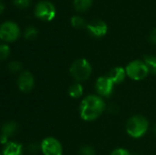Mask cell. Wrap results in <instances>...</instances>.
<instances>
[{
    "instance_id": "7402d4cb",
    "label": "cell",
    "mask_w": 156,
    "mask_h": 155,
    "mask_svg": "<svg viewBox=\"0 0 156 155\" xmlns=\"http://www.w3.org/2000/svg\"><path fill=\"white\" fill-rule=\"evenodd\" d=\"M80 155H95V151L90 146H83L80 151Z\"/></svg>"
},
{
    "instance_id": "e0dca14e",
    "label": "cell",
    "mask_w": 156,
    "mask_h": 155,
    "mask_svg": "<svg viewBox=\"0 0 156 155\" xmlns=\"http://www.w3.org/2000/svg\"><path fill=\"white\" fill-rule=\"evenodd\" d=\"M70 24L75 28H82L85 26V20L79 16H74L70 18Z\"/></svg>"
},
{
    "instance_id": "44dd1931",
    "label": "cell",
    "mask_w": 156,
    "mask_h": 155,
    "mask_svg": "<svg viewBox=\"0 0 156 155\" xmlns=\"http://www.w3.org/2000/svg\"><path fill=\"white\" fill-rule=\"evenodd\" d=\"M13 2L16 6L24 9V8H27L29 6L31 1L30 0H13Z\"/></svg>"
},
{
    "instance_id": "d4e9b609",
    "label": "cell",
    "mask_w": 156,
    "mask_h": 155,
    "mask_svg": "<svg viewBox=\"0 0 156 155\" xmlns=\"http://www.w3.org/2000/svg\"><path fill=\"white\" fill-rule=\"evenodd\" d=\"M37 145H35V144H32V145H30V146L28 147V151H29L30 153H36V152L37 151Z\"/></svg>"
},
{
    "instance_id": "7c38bea8",
    "label": "cell",
    "mask_w": 156,
    "mask_h": 155,
    "mask_svg": "<svg viewBox=\"0 0 156 155\" xmlns=\"http://www.w3.org/2000/svg\"><path fill=\"white\" fill-rule=\"evenodd\" d=\"M2 155H23L22 145L16 142H9L5 145Z\"/></svg>"
},
{
    "instance_id": "6da1fadb",
    "label": "cell",
    "mask_w": 156,
    "mask_h": 155,
    "mask_svg": "<svg viewBox=\"0 0 156 155\" xmlns=\"http://www.w3.org/2000/svg\"><path fill=\"white\" fill-rule=\"evenodd\" d=\"M105 103L102 98L96 95H88L80 104V117L86 122L97 120L104 111Z\"/></svg>"
},
{
    "instance_id": "603a6c76",
    "label": "cell",
    "mask_w": 156,
    "mask_h": 155,
    "mask_svg": "<svg viewBox=\"0 0 156 155\" xmlns=\"http://www.w3.org/2000/svg\"><path fill=\"white\" fill-rule=\"evenodd\" d=\"M111 155H132L127 150L125 149H122V148H119V149H116L114 150L112 154Z\"/></svg>"
},
{
    "instance_id": "2e32d148",
    "label": "cell",
    "mask_w": 156,
    "mask_h": 155,
    "mask_svg": "<svg viewBox=\"0 0 156 155\" xmlns=\"http://www.w3.org/2000/svg\"><path fill=\"white\" fill-rule=\"evenodd\" d=\"M144 63L148 67V69L151 73L156 74V57L155 56H145Z\"/></svg>"
},
{
    "instance_id": "277c9868",
    "label": "cell",
    "mask_w": 156,
    "mask_h": 155,
    "mask_svg": "<svg viewBox=\"0 0 156 155\" xmlns=\"http://www.w3.org/2000/svg\"><path fill=\"white\" fill-rule=\"evenodd\" d=\"M126 74L129 78L133 80H142L145 79L150 73L148 67L142 60H133L130 62L126 69Z\"/></svg>"
},
{
    "instance_id": "d6986e66",
    "label": "cell",
    "mask_w": 156,
    "mask_h": 155,
    "mask_svg": "<svg viewBox=\"0 0 156 155\" xmlns=\"http://www.w3.org/2000/svg\"><path fill=\"white\" fill-rule=\"evenodd\" d=\"M8 69L10 72L12 73H17L19 72L21 69H22V64L18 61H11L9 64H8Z\"/></svg>"
},
{
    "instance_id": "5bb4252c",
    "label": "cell",
    "mask_w": 156,
    "mask_h": 155,
    "mask_svg": "<svg viewBox=\"0 0 156 155\" xmlns=\"http://www.w3.org/2000/svg\"><path fill=\"white\" fill-rule=\"evenodd\" d=\"M83 94V87L80 83H75L69 88V95L73 99H78Z\"/></svg>"
},
{
    "instance_id": "484cf974",
    "label": "cell",
    "mask_w": 156,
    "mask_h": 155,
    "mask_svg": "<svg viewBox=\"0 0 156 155\" xmlns=\"http://www.w3.org/2000/svg\"><path fill=\"white\" fill-rule=\"evenodd\" d=\"M0 7H1V9H0V13L2 14V13L4 12V4H3V3H1V4H0Z\"/></svg>"
},
{
    "instance_id": "ba28073f",
    "label": "cell",
    "mask_w": 156,
    "mask_h": 155,
    "mask_svg": "<svg viewBox=\"0 0 156 155\" xmlns=\"http://www.w3.org/2000/svg\"><path fill=\"white\" fill-rule=\"evenodd\" d=\"M17 86L22 92H30L35 86V79L32 73L29 71H23L20 73L17 79Z\"/></svg>"
},
{
    "instance_id": "7a4b0ae2",
    "label": "cell",
    "mask_w": 156,
    "mask_h": 155,
    "mask_svg": "<svg viewBox=\"0 0 156 155\" xmlns=\"http://www.w3.org/2000/svg\"><path fill=\"white\" fill-rule=\"evenodd\" d=\"M149 128V122L144 116L135 115L129 119L126 123L127 133L135 139L143 137Z\"/></svg>"
},
{
    "instance_id": "8992f818",
    "label": "cell",
    "mask_w": 156,
    "mask_h": 155,
    "mask_svg": "<svg viewBox=\"0 0 156 155\" xmlns=\"http://www.w3.org/2000/svg\"><path fill=\"white\" fill-rule=\"evenodd\" d=\"M35 16L43 21H51L56 16V8L49 1H40L35 6Z\"/></svg>"
},
{
    "instance_id": "52a82bcc",
    "label": "cell",
    "mask_w": 156,
    "mask_h": 155,
    "mask_svg": "<svg viewBox=\"0 0 156 155\" xmlns=\"http://www.w3.org/2000/svg\"><path fill=\"white\" fill-rule=\"evenodd\" d=\"M40 149L44 155H62L63 153L61 143L54 137L45 138L41 143Z\"/></svg>"
},
{
    "instance_id": "8fae6325",
    "label": "cell",
    "mask_w": 156,
    "mask_h": 155,
    "mask_svg": "<svg viewBox=\"0 0 156 155\" xmlns=\"http://www.w3.org/2000/svg\"><path fill=\"white\" fill-rule=\"evenodd\" d=\"M17 131V124L14 122H8L5 123L2 127V132H1V143L6 144L8 142V139L12 137L16 132Z\"/></svg>"
},
{
    "instance_id": "ac0fdd59",
    "label": "cell",
    "mask_w": 156,
    "mask_h": 155,
    "mask_svg": "<svg viewBox=\"0 0 156 155\" xmlns=\"http://www.w3.org/2000/svg\"><path fill=\"white\" fill-rule=\"evenodd\" d=\"M37 36V30L34 26H27L25 30L24 37L26 39H34Z\"/></svg>"
},
{
    "instance_id": "30bf717a",
    "label": "cell",
    "mask_w": 156,
    "mask_h": 155,
    "mask_svg": "<svg viewBox=\"0 0 156 155\" xmlns=\"http://www.w3.org/2000/svg\"><path fill=\"white\" fill-rule=\"evenodd\" d=\"M86 27L88 31L90 33V35L95 37H102L107 34V31H108V26L106 23L99 19L90 22L86 26Z\"/></svg>"
},
{
    "instance_id": "4fadbf2b",
    "label": "cell",
    "mask_w": 156,
    "mask_h": 155,
    "mask_svg": "<svg viewBox=\"0 0 156 155\" xmlns=\"http://www.w3.org/2000/svg\"><path fill=\"white\" fill-rule=\"evenodd\" d=\"M125 75H127V74H126V70L123 68L116 67V68H113L110 71L108 77L113 81L114 84H120L124 80Z\"/></svg>"
},
{
    "instance_id": "5b68a950",
    "label": "cell",
    "mask_w": 156,
    "mask_h": 155,
    "mask_svg": "<svg viewBox=\"0 0 156 155\" xmlns=\"http://www.w3.org/2000/svg\"><path fill=\"white\" fill-rule=\"evenodd\" d=\"M20 37V28L13 21H5L0 26V37L5 42L16 41Z\"/></svg>"
},
{
    "instance_id": "9a60e30c",
    "label": "cell",
    "mask_w": 156,
    "mask_h": 155,
    "mask_svg": "<svg viewBox=\"0 0 156 155\" xmlns=\"http://www.w3.org/2000/svg\"><path fill=\"white\" fill-rule=\"evenodd\" d=\"M92 4V0H74V8L79 12H84L88 10Z\"/></svg>"
},
{
    "instance_id": "3957f363",
    "label": "cell",
    "mask_w": 156,
    "mask_h": 155,
    "mask_svg": "<svg viewBox=\"0 0 156 155\" xmlns=\"http://www.w3.org/2000/svg\"><path fill=\"white\" fill-rule=\"evenodd\" d=\"M69 72L74 79L77 81L87 80L92 72V68L90 63L85 58L76 59L70 66Z\"/></svg>"
},
{
    "instance_id": "ffe728a7",
    "label": "cell",
    "mask_w": 156,
    "mask_h": 155,
    "mask_svg": "<svg viewBox=\"0 0 156 155\" xmlns=\"http://www.w3.org/2000/svg\"><path fill=\"white\" fill-rule=\"evenodd\" d=\"M10 54V48L6 44H1L0 46V58L1 60H5L8 58Z\"/></svg>"
},
{
    "instance_id": "cb8c5ba5",
    "label": "cell",
    "mask_w": 156,
    "mask_h": 155,
    "mask_svg": "<svg viewBox=\"0 0 156 155\" xmlns=\"http://www.w3.org/2000/svg\"><path fill=\"white\" fill-rule=\"evenodd\" d=\"M150 39H151V41H152L153 43H154L156 45V28L155 29H154L153 32L151 33V35H150Z\"/></svg>"
},
{
    "instance_id": "4316f807",
    "label": "cell",
    "mask_w": 156,
    "mask_h": 155,
    "mask_svg": "<svg viewBox=\"0 0 156 155\" xmlns=\"http://www.w3.org/2000/svg\"><path fill=\"white\" fill-rule=\"evenodd\" d=\"M154 132H155V134H156V125H155V127H154Z\"/></svg>"
},
{
    "instance_id": "9c48e42d",
    "label": "cell",
    "mask_w": 156,
    "mask_h": 155,
    "mask_svg": "<svg viewBox=\"0 0 156 155\" xmlns=\"http://www.w3.org/2000/svg\"><path fill=\"white\" fill-rule=\"evenodd\" d=\"M113 81L107 77H100L96 81V90L102 97H109L113 91Z\"/></svg>"
}]
</instances>
